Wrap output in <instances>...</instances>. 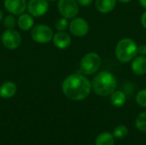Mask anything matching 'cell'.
<instances>
[{
	"label": "cell",
	"instance_id": "obj_1",
	"mask_svg": "<svg viewBox=\"0 0 146 145\" xmlns=\"http://www.w3.org/2000/svg\"><path fill=\"white\" fill-rule=\"evenodd\" d=\"M62 89L68 98L74 101H80L89 96L92 90V84L82 74L73 73L64 79Z\"/></svg>",
	"mask_w": 146,
	"mask_h": 145
},
{
	"label": "cell",
	"instance_id": "obj_2",
	"mask_svg": "<svg viewBox=\"0 0 146 145\" xmlns=\"http://www.w3.org/2000/svg\"><path fill=\"white\" fill-rule=\"evenodd\" d=\"M92 87L97 95L107 97L110 96L116 90L117 81L113 73L108 71H102L93 78Z\"/></svg>",
	"mask_w": 146,
	"mask_h": 145
},
{
	"label": "cell",
	"instance_id": "obj_3",
	"mask_svg": "<svg viewBox=\"0 0 146 145\" xmlns=\"http://www.w3.org/2000/svg\"><path fill=\"white\" fill-rule=\"evenodd\" d=\"M138 45L132 38H123L120 40L115 47V56L121 62H128L137 56Z\"/></svg>",
	"mask_w": 146,
	"mask_h": 145
},
{
	"label": "cell",
	"instance_id": "obj_4",
	"mask_svg": "<svg viewBox=\"0 0 146 145\" xmlns=\"http://www.w3.org/2000/svg\"><path fill=\"white\" fill-rule=\"evenodd\" d=\"M101 66V58L98 54L90 52L85 55L80 61V71L86 75L95 73Z\"/></svg>",
	"mask_w": 146,
	"mask_h": 145
},
{
	"label": "cell",
	"instance_id": "obj_5",
	"mask_svg": "<svg viewBox=\"0 0 146 145\" xmlns=\"http://www.w3.org/2000/svg\"><path fill=\"white\" fill-rule=\"evenodd\" d=\"M32 38L39 44H46L53 38L52 29L45 25H38L34 26L31 32Z\"/></svg>",
	"mask_w": 146,
	"mask_h": 145
},
{
	"label": "cell",
	"instance_id": "obj_6",
	"mask_svg": "<svg viewBox=\"0 0 146 145\" xmlns=\"http://www.w3.org/2000/svg\"><path fill=\"white\" fill-rule=\"evenodd\" d=\"M57 8L59 13L67 19L74 18L79 12L78 3L76 0H60Z\"/></svg>",
	"mask_w": 146,
	"mask_h": 145
},
{
	"label": "cell",
	"instance_id": "obj_7",
	"mask_svg": "<svg viewBox=\"0 0 146 145\" xmlns=\"http://www.w3.org/2000/svg\"><path fill=\"white\" fill-rule=\"evenodd\" d=\"M2 42L7 49L15 50L20 46L21 38L17 31L14 29H7L2 35Z\"/></svg>",
	"mask_w": 146,
	"mask_h": 145
},
{
	"label": "cell",
	"instance_id": "obj_8",
	"mask_svg": "<svg viewBox=\"0 0 146 145\" xmlns=\"http://www.w3.org/2000/svg\"><path fill=\"white\" fill-rule=\"evenodd\" d=\"M69 30L76 37H84L89 32V24L83 18H75L70 22Z\"/></svg>",
	"mask_w": 146,
	"mask_h": 145
},
{
	"label": "cell",
	"instance_id": "obj_9",
	"mask_svg": "<svg viewBox=\"0 0 146 145\" xmlns=\"http://www.w3.org/2000/svg\"><path fill=\"white\" fill-rule=\"evenodd\" d=\"M49 8L48 2L46 0H30L27 4V9L31 15L38 17L44 15Z\"/></svg>",
	"mask_w": 146,
	"mask_h": 145
},
{
	"label": "cell",
	"instance_id": "obj_10",
	"mask_svg": "<svg viewBox=\"0 0 146 145\" xmlns=\"http://www.w3.org/2000/svg\"><path fill=\"white\" fill-rule=\"evenodd\" d=\"M5 9L13 15H21L26 10L27 3L26 0H5Z\"/></svg>",
	"mask_w": 146,
	"mask_h": 145
},
{
	"label": "cell",
	"instance_id": "obj_11",
	"mask_svg": "<svg viewBox=\"0 0 146 145\" xmlns=\"http://www.w3.org/2000/svg\"><path fill=\"white\" fill-rule=\"evenodd\" d=\"M52 39H53V43H54L55 46L61 50H64V49L68 48L71 44L70 36L64 32H56L53 36Z\"/></svg>",
	"mask_w": 146,
	"mask_h": 145
},
{
	"label": "cell",
	"instance_id": "obj_12",
	"mask_svg": "<svg viewBox=\"0 0 146 145\" xmlns=\"http://www.w3.org/2000/svg\"><path fill=\"white\" fill-rule=\"evenodd\" d=\"M132 70L137 75H144L146 73V57L144 56H136L132 62Z\"/></svg>",
	"mask_w": 146,
	"mask_h": 145
},
{
	"label": "cell",
	"instance_id": "obj_13",
	"mask_svg": "<svg viewBox=\"0 0 146 145\" xmlns=\"http://www.w3.org/2000/svg\"><path fill=\"white\" fill-rule=\"evenodd\" d=\"M17 88L15 83L13 82H6L3 84L0 87V96L3 98H9L15 96L16 93Z\"/></svg>",
	"mask_w": 146,
	"mask_h": 145
},
{
	"label": "cell",
	"instance_id": "obj_14",
	"mask_svg": "<svg viewBox=\"0 0 146 145\" xmlns=\"http://www.w3.org/2000/svg\"><path fill=\"white\" fill-rule=\"evenodd\" d=\"M116 0H96V8L101 13H110L115 9Z\"/></svg>",
	"mask_w": 146,
	"mask_h": 145
},
{
	"label": "cell",
	"instance_id": "obj_15",
	"mask_svg": "<svg viewBox=\"0 0 146 145\" xmlns=\"http://www.w3.org/2000/svg\"><path fill=\"white\" fill-rule=\"evenodd\" d=\"M18 25L21 29L27 31L33 27V19L28 14H21L18 18Z\"/></svg>",
	"mask_w": 146,
	"mask_h": 145
},
{
	"label": "cell",
	"instance_id": "obj_16",
	"mask_svg": "<svg viewBox=\"0 0 146 145\" xmlns=\"http://www.w3.org/2000/svg\"><path fill=\"white\" fill-rule=\"evenodd\" d=\"M127 100L126 94L121 91H115L110 95V103L115 107L122 106Z\"/></svg>",
	"mask_w": 146,
	"mask_h": 145
},
{
	"label": "cell",
	"instance_id": "obj_17",
	"mask_svg": "<svg viewBox=\"0 0 146 145\" xmlns=\"http://www.w3.org/2000/svg\"><path fill=\"white\" fill-rule=\"evenodd\" d=\"M114 135L110 132H103L99 134L95 141V145H114Z\"/></svg>",
	"mask_w": 146,
	"mask_h": 145
},
{
	"label": "cell",
	"instance_id": "obj_18",
	"mask_svg": "<svg viewBox=\"0 0 146 145\" xmlns=\"http://www.w3.org/2000/svg\"><path fill=\"white\" fill-rule=\"evenodd\" d=\"M135 125L139 131L146 132V111L138 115L135 121Z\"/></svg>",
	"mask_w": 146,
	"mask_h": 145
},
{
	"label": "cell",
	"instance_id": "obj_19",
	"mask_svg": "<svg viewBox=\"0 0 146 145\" xmlns=\"http://www.w3.org/2000/svg\"><path fill=\"white\" fill-rule=\"evenodd\" d=\"M127 133H128L127 127L124 125H120L115 128L113 135L116 138H123L127 135Z\"/></svg>",
	"mask_w": 146,
	"mask_h": 145
},
{
	"label": "cell",
	"instance_id": "obj_20",
	"mask_svg": "<svg viewBox=\"0 0 146 145\" xmlns=\"http://www.w3.org/2000/svg\"><path fill=\"white\" fill-rule=\"evenodd\" d=\"M136 102L139 106L146 108V89L141 90L138 92L136 96Z\"/></svg>",
	"mask_w": 146,
	"mask_h": 145
},
{
	"label": "cell",
	"instance_id": "obj_21",
	"mask_svg": "<svg viewBox=\"0 0 146 145\" xmlns=\"http://www.w3.org/2000/svg\"><path fill=\"white\" fill-rule=\"evenodd\" d=\"M68 19L67 18H60V19H58L56 21V23H55V26H56V28L58 30V31H60V32H63V31H65L66 29H67V27H68Z\"/></svg>",
	"mask_w": 146,
	"mask_h": 145
},
{
	"label": "cell",
	"instance_id": "obj_22",
	"mask_svg": "<svg viewBox=\"0 0 146 145\" xmlns=\"http://www.w3.org/2000/svg\"><path fill=\"white\" fill-rule=\"evenodd\" d=\"M3 24L4 26L9 28V29H12L15 25V18L13 17V15H7L4 19V21H3Z\"/></svg>",
	"mask_w": 146,
	"mask_h": 145
},
{
	"label": "cell",
	"instance_id": "obj_23",
	"mask_svg": "<svg viewBox=\"0 0 146 145\" xmlns=\"http://www.w3.org/2000/svg\"><path fill=\"white\" fill-rule=\"evenodd\" d=\"M138 52L140 54V55H145L146 54V45L144 44H141L138 47Z\"/></svg>",
	"mask_w": 146,
	"mask_h": 145
},
{
	"label": "cell",
	"instance_id": "obj_24",
	"mask_svg": "<svg viewBox=\"0 0 146 145\" xmlns=\"http://www.w3.org/2000/svg\"><path fill=\"white\" fill-rule=\"evenodd\" d=\"M78 3H80L82 6H87L89 4H91V3L92 2V0H76Z\"/></svg>",
	"mask_w": 146,
	"mask_h": 145
},
{
	"label": "cell",
	"instance_id": "obj_25",
	"mask_svg": "<svg viewBox=\"0 0 146 145\" xmlns=\"http://www.w3.org/2000/svg\"><path fill=\"white\" fill-rule=\"evenodd\" d=\"M141 23H142L143 26L146 29V11L141 16Z\"/></svg>",
	"mask_w": 146,
	"mask_h": 145
},
{
	"label": "cell",
	"instance_id": "obj_26",
	"mask_svg": "<svg viewBox=\"0 0 146 145\" xmlns=\"http://www.w3.org/2000/svg\"><path fill=\"white\" fill-rule=\"evenodd\" d=\"M139 3H140V4H141L144 8H145L146 9V0H139Z\"/></svg>",
	"mask_w": 146,
	"mask_h": 145
},
{
	"label": "cell",
	"instance_id": "obj_27",
	"mask_svg": "<svg viewBox=\"0 0 146 145\" xmlns=\"http://www.w3.org/2000/svg\"><path fill=\"white\" fill-rule=\"evenodd\" d=\"M119 2H121V3H129L131 0H118Z\"/></svg>",
	"mask_w": 146,
	"mask_h": 145
},
{
	"label": "cell",
	"instance_id": "obj_28",
	"mask_svg": "<svg viewBox=\"0 0 146 145\" xmlns=\"http://www.w3.org/2000/svg\"><path fill=\"white\" fill-rule=\"evenodd\" d=\"M3 12H2V11L0 10V21H1L2 19H3Z\"/></svg>",
	"mask_w": 146,
	"mask_h": 145
},
{
	"label": "cell",
	"instance_id": "obj_29",
	"mask_svg": "<svg viewBox=\"0 0 146 145\" xmlns=\"http://www.w3.org/2000/svg\"><path fill=\"white\" fill-rule=\"evenodd\" d=\"M50 1H54V0H50Z\"/></svg>",
	"mask_w": 146,
	"mask_h": 145
}]
</instances>
